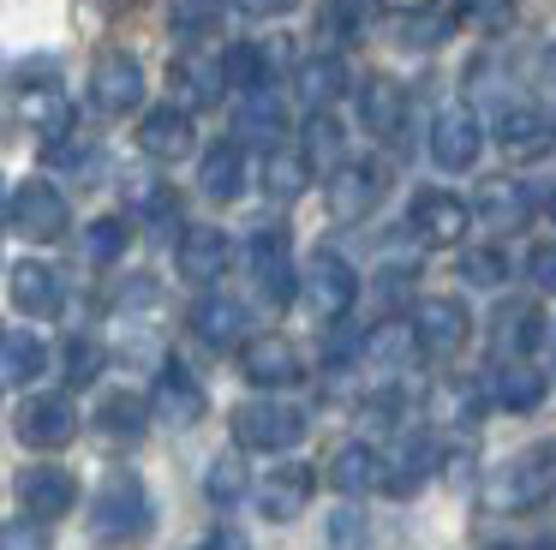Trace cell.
<instances>
[{
  "label": "cell",
  "instance_id": "1",
  "mask_svg": "<svg viewBox=\"0 0 556 550\" xmlns=\"http://www.w3.org/2000/svg\"><path fill=\"white\" fill-rule=\"evenodd\" d=\"M150 521H156V509H150V490L138 473H114L90 502V538L97 545H138Z\"/></svg>",
  "mask_w": 556,
  "mask_h": 550
},
{
  "label": "cell",
  "instance_id": "2",
  "mask_svg": "<svg viewBox=\"0 0 556 550\" xmlns=\"http://www.w3.org/2000/svg\"><path fill=\"white\" fill-rule=\"evenodd\" d=\"M556 497V442H539V449H527L520 461H508L503 473L484 485V502H491L496 514H527L539 509V502Z\"/></svg>",
  "mask_w": 556,
  "mask_h": 550
},
{
  "label": "cell",
  "instance_id": "3",
  "mask_svg": "<svg viewBox=\"0 0 556 550\" xmlns=\"http://www.w3.org/2000/svg\"><path fill=\"white\" fill-rule=\"evenodd\" d=\"M233 437H240V449L281 454V449H293V442L305 437V413L293 401L264 395V401H245L240 413H233Z\"/></svg>",
  "mask_w": 556,
  "mask_h": 550
},
{
  "label": "cell",
  "instance_id": "4",
  "mask_svg": "<svg viewBox=\"0 0 556 550\" xmlns=\"http://www.w3.org/2000/svg\"><path fill=\"white\" fill-rule=\"evenodd\" d=\"M7 215H13V227L25 239H37V246H49V239L66 234V198L49 179H25L18 191H7Z\"/></svg>",
  "mask_w": 556,
  "mask_h": 550
},
{
  "label": "cell",
  "instance_id": "5",
  "mask_svg": "<svg viewBox=\"0 0 556 550\" xmlns=\"http://www.w3.org/2000/svg\"><path fill=\"white\" fill-rule=\"evenodd\" d=\"M484 150V126L467 102H448L443 114L431 120V162L448 167V174H467Z\"/></svg>",
  "mask_w": 556,
  "mask_h": 550
},
{
  "label": "cell",
  "instance_id": "6",
  "mask_svg": "<svg viewBox=\"0 0 556 550\" xmlns=\"http://www.w3.org/2000/svg\"><path fill=\"white\" fill-rule=\"evenodd\" d=\"M13 430H18V442H25V449H66V442H73V430H78V407L66 401L61 389L30 395V401L18 407Z\"/></svg>",
  "mask_w": 556,
  "mask_h": 550
},
{
  "label": "cell",
  "instance_id": "7",
  "mask_svg": "<svg viewBox=\"0 0 556 550\" xmlns=\"http://www.w3.org/2000/svg\"><path fill=\"white\" fill-rule=\"evenodd\" d=\"M305 299H312L317 317H348L353 299H359V275H353L348 258H336V251H317L312 263H305Z\"/></svg>",
  "mask_w": 556,
  "mask_h": 550
},
{
  "label": "cell",
  "instance_id": "8",
  "mask_svg": "<svg viewBox=\"0 0 556 550\" xmlns=\"http://www.w3.org/2000/svg\"><path fill=\"white\" fill-rule=\"evenodd\" d=\"M90 102L102 108V114H132L138 102H144V66H138L132 54H102L97 72H90Z\"/></svg>",
  "mask_w": 556,
  "mask_h": 550
},
{
  "label": "cell",
  "instance_id": "9",
  "mask_svg": "<svg viewBox=\"0 0 556 550\" xmlns=\"http://www.w3.org/2000/svg\"><path fill=\"white\" fill-rule=\"evenodd\" d=\"M252 282L264 287L269 305H288L293 293H300V275H293V246L281 227H264V234H252Z\"/></svg>",
  "mask_w": 556,
  "mask_h": 550
},
{
  "label": "cell",
  "instance_id": "10",
  "mask_svg": "<svg viewBox=\"0 0 556 550\" xmlns=\"http://www.w3.org/2000/svg\"><path fill=\"white\" fill-rule=\"evenodd\" d=\"M472 210L455 198V191H419L407 210V227L425 239V246H460V234H467Z\"/></svg>",
  "mask_w": 556,
  "mask_h": 550
},
{
  "label": "cell",
  "instance_id": "11",
  "mask_svg": "<svg viewBox=\"0 0 556 550\" xmlns=\"http://www.w3.org/2000/svg\"><path fill=\"white\" fill-rule=\"evenodd\" d=\"M18 502H25L30 521H61L78 502V478L66 466H25L18 473Z\"/></svg>",
  "mask_w": 556,
  "mask_h": 550
},
{
  "label": "cell",
  "instance_id": "12",
  "mask_svg": "<svg viewBox=\"0 0 556 550\" xmlns=\"http://www.w3.org/2000/svg\"><path fill=\"white\" fill-rule=\"evenodd\" d=\"M240 371H245V383H257V389H288V383L305 377V359H300V347L281 341V335H257V341H245Z\"/></svg>",
  "mask_w": 556,
  "mask_h": 550
},
{
  "label": "cell",
  "instance_id": "13",
  "mask_svg": "<svg viewBox=\"0 0 556 550\" xmlns=\"http://www.w3.org/2000/svg\"><path fill=\"white\" fill-rule=\"evenodd\" d=\"M413 335H419L425 353H460L472 335V317L460 299H419V311H413Z\"/></svg>",
  "mask_w": 556,
  "mask_h": 550
},
{
  "label": "cell",
  "instance_id": "14",
  "mask_svg": "<svg viewBox=\"0 0 556 550\" xmlns=\"http://www.w3.org/2000/svg\"><path fill=\"white\" fill-rule=\"evenodd\" d=\"M198 132H192V114L186 108H150L144 120H138V150L150 155V162H180V155H192Z\"/></svg>",
  "mask_w": 556,
  "mask_h": 550
},
{
  "label": "cell",
  "instance_id": "15",
  "mask_svg": "<svg viewBox=\"0 0 556 550\" xmlns=\"http://www.w3.org/2000/svg\"><path fill=\"white\" fill-rule=\"evenodd\" d=\"M329 215L336 222H359L365 210H371L377 198H383V167H371V162H341L336 174H329Z\"/></svg>",
  "mask_w": 556,
  "mask_h": 550
},
{
  "label": "cell",
  "instance_id": "16",
  "mask_svg": "<svg viewBox=\"0 0 556 550\" xmlns=\"http://www.w3.org/2000/svg\"><path fill=\"white\" fill-rule=\"evenodd\" d=\"M228 258H233V246H228V234H222V227H186V234H180V251H174V263H180V275H186L192 287L222 282Z\"/></svg>",
  "mask_w": 556,
  "mask_h": 550
},
{
  "label": "cell",
  "instance_id": "17",
  "mask_svg": "<svg viewBox=\"0 0 556 550\" xmlns=\"http://www.w3.org/2000/svg\"><path fill=\"white\" fill-rule=\"evenodd\" d=\"M192 335L204 347H245V335H252V317H245L240 299L228 293H204L192 305Z\"/></svg>",
  "mask_w": 556,
  "mask_h": 550
},
{
  "label": "cell",
  "instance_id": "18",
  "mask_svg": "<svg viewBox=\"0 0 556 550\" xmlns=\"http://www.w3.org/2000/svg\"><path fill=\"white\" fill-rule=\"evenodd\" d=\"M13 305L25 311V317H61V305H66V287H61V275L49 270L42 258H25V263H13Z\"/></svg>",
  "mask_w": 556,
  "mask_h": 550
},
{
  "label": "cell",
  "instance_id": "19",
  "mask_svg": "<svg viewBox=\"0 0 556 550\" xmlns=\"http://www.w3.org/2000/svg\"><path fill=\"white\" fill-rule=\"evenodd\" d=\"M150 413L168 418V425H198L204 418V389L192 383V371L180 365V359H168L156 377V395H150Z\"/></svg>",
  "mask_w": 556,
  "mask_h": 550
},
{
  "label": "cell",
  "instance_id": "20",
  "mask_svg": "<svg viewBox=\"0 0 556 550\" xmlns=\"http://www.w3.org/2000/svg\"><path fill=\"white\" fill-rule=\"evenodd\" d=\"M312 490H317L312 466H276V473L257 485V509H264L269 521H300L305 502H312Z\"/></svg>",
  "mask_w": 556,
  "mask_h": 550
},
{
  "label": "cell",
  "instance_id": "21",
  "mask_svg": "<svg viewBox=\"0 0 556 550\" xmlns=\"http://www.w3.org/2000/svg\"><path fill=\"white\" fill-rule=\"evenodd\" d=\"M491 401L503 407V413H532V407L544 401V377L527 365V359H496V371H491Z\"/></svg>",
  "mask_w": 556,
  "mask_h": 550
},
{
  "label": "cell",
  "instance_id": "22",
  "mask_svg": "<svg viewBox=\"0 0 556 550\" xmlns=\"http://www.w3.org/2000/svg\"><path fill=\"white\" fill-rule=\"evenodd\" d=\"M198 186H204V198L216 203H233L245 186V150L240 143H210L204 162H198Z\"/></svg>",
  "mask_w": 556,
  "mask_h": 550
},
{
  "label": "cell",
  "instance_id": "23",
  "mask_svg": "<svg viewBox=\"0 0 556 550\" xmlns=\"http://www.w3.org/2000/svg\"><path fill=\"white\" fill-rule=\"evenodd\" d=\"M329 485H336L341 497H365V490H377L383 485V454L365 449V442L336 449V461H329Z\"/></svg>",
  "mask_w": 556,
  "mask_h": 550
},
{
  "label": "cell",
  "instance_id": "24",
  "mask_svg": "<svg viewBox=\"0 0 556 550\" xmlns=\"http://www.w3.org/2000/svg\"><path fill=\"white\" fill-rule=\"evenodd\" d=\"M496 353L503 359H527L532 347L544 341V317H539V305H520V299H508L503 311H496Z\"/></svg>",
  "mask_w": 556,
  "mask_h": 550
},
{
  "label": "cell",
  "instance_id": "25",
  "mask_svg": "<svg viewBox=\"0 0 556 550\" xmlns=\"http://www.w3.org/2000/svg\"><path fill=\"white\" fill-rule=\"evenodd\" d=\"M401 114H407V96H401L395 78H365L359 90V120L371 138H395L401 132Z\"/></svg>",
  "mask_w": 556,
  "mask_h": 550
},
{
  "label": "cell",
  "instance_id": "26",
  "mask_svg": "<svg viewBox=\"0 0 556 550\" xmlns=\"http://www.w3.org/2000/svg\"><path fill=\"white\" fill-rule=\"evenodd\" d=\"M551 120L532 114V108H503V120H496V143H503L508 155H544L551 150Z\"/></svg>",
  "mask_w": 556,
  "mask_h": 550
},
{
  "label": "cell",
  "instance_id": "27",
  "mask_svg": "<svg viewBox=\"0 0 556 550\" xmlns=\"http://www.w3.org/2000/svg\"><path fill=\"white\" fill-rule=\"evenodd\" d=\"M419 353H425L419 335H413V323H401V317L377 323V329L365 335V359H371V365H383V371H407Z\"/></svg>",
  "mask_w": 556,
  "mask_h": 550
},
{
  "label": "cell",
  "instance_id": "28",
  "mask_svg": "<svg viewBox=\"0 0 556 550\" xmlns=\"http://www.w3.org/2000/svg\"><path fill=\"white\" fill-rule=\"evenodd\" d=\"M49 371V347L30 329H7L0 335V383H37Z\"/></svg>",
  "mask_w": 556,
  "mask_h": 550
},
{
  "label": "cell",
  "instance_id": "29",
  "mask_svg": "<svg viewBox=\"0 0 556 550\" xmlns=\"http://www.w3.org/2000/svg\"><path fill=\"white\" fill-rule=\"evenodd\" d=\"M97 425H102V437H114V442H138L150 430V401L132 389H114L109 401L97 407Z\"/></svg>",
  "mask_w": 556,
  "mask_h": 550
},
{
  "label": "cell",
  "instance_id": "30",
  "mask_svg": "<svg viewBox=\"0 0 556 550\" xmlns=\"http://www.w3.org/2000/svg\"><path fill=\"white\" fill-rule=\"evenodd\" d=\"M479 215L496 227V234H515V227H527V215H532V198H527V186L520 179H491V186L479 191Z\"/></svg>",
  "mask_w": 556,
  "mask_h": 550
},
{
  "label": "cell",
  "instance_id": "31",
  "mask_svg": "<svg viewBox=\"0 0 556 550\" xmlns=\"http://www.w3.org/2000/svg\"><path fill=\"white\" fill-rule=\"evenodd\" d=\"M222 84H228V90H264L269 84V48L264 42H233V48H222Z\"/></svg>",
  "mask_w": 556,
  "mask_h": 550
},
{
  "label": "cell",
  "instance_id": "32",
  "mask_svg": "<svg viewBox=\"0 0 556 550\" xmlns=\"http://www.w3.org/2000/svg\"><path fill=\"white\" fill-rule=\"evenodd\" d=\"M293 84H300V96H305L312 108H329L341 90H348V66H341L336 54H312V60H300Z\"/></svg>",
  "mask_w": 556,
  "mask_h": 550
},
{
  "label": "cell",
  "instance_id": "33",
  "mask_svg": "<svg viewBox=\"0 0 556 550\" xmlns=\"http://www.w3.org/2000/svg\"><path fill=\"white\" fill-rule=\"evenodd\" d=\"M240 138H252V143H269L276 150V138L288 132V114H281V102L269 90H245V102H240Z\"/></svg>",
  "mask_w": 556,
  "mask_h": 550
},
{
  "label": "cell",
  "instance_id": "34",
  "mask_svg": "<svg viewBox=\"0 0 556 550\" xmlns=\"http://www.w3.org/2000/svg\"><path fill=\"white\" fill-rule=\"evenodd\" d=\"M431 466H437V442L413 437V442H401L395 461H383V485L389 490H419L425 478H431Z\"/></svg>",
  "mask_w": 556,
  "mask_h": 550
},
{
  "label": "cell",
  "instance_id": "35",
  "mask_svg": "<svg viewBox=\"0 0 556 550\" xmlns=\"http://www.w3.org/2000/svg\"><path fill=\"white\" fill-rule=\"evenodd\" d=\"M305 186H312V162H305L300 150H269L264 155V191H269V198L293 203Z\"/></svg>",
  "mask_w": 556,
  "mask_h": 550
},
{
  "label": "cell",
  "instance_id": "36",
  "mask_svg": "<svg viewBox=\"0 0 556 550\" xmlns=\"http://www.w3.org/2000/svg\"><path fill=\"white\" fill-rule=\"evenodd\" d=\"M174 90H180V102H216L228 84H222V66H216V60L186 54L180 66H174Z\"/></svg>",
  "mask_w": 556,
  "mask_h": 550
},
{
  "label": "cell",
  "instance_id": "37",
  "mask_svg": "<svg viewBox=\"0 0 556 550\" xmlns=\"http://www.w3.org/2000/svg\"><path fill=\"white\" fill-rule=\"evenodd\" d=\"M305 162L312 167H341V126H336V114L329 108H317L312 120H305Z\"/></svg>",
  "mask_w": 556,
  "mask_h": 550
},
{
  "label": "cell",
  "instance_id": "38",
  "mask_svg": "<svg viewBox=\"0 0 556 550\" xmlns=\"http://www.w3.org/2000/svg\"><path fill=\"white\" fill-rule=\"evenodd\" d=\"M245 461L240 454H222V461H210V473H204V497L210 502H222V509H228V502H240L245 497Z\"/></svg>",
  "mask_w": 556,
  "mask_h": 550
},
{
  "label": "cell",
  "instance_id": "39",
  "mask_svg": "<svg viewBox=\"0 0 556 550\" xmlns=\"http://www.w3.org/2000/svg\"><path fill=\"white\" fill-rule=\"evenodd\" d=\"M460 282H467V287H503V282H508V258H503L496 246L460 251Z\"/></svg>",
  "mask_w": 556,
  "mask_h": 550
},
{
  "label": "cell",
  "instance_id": "40",
  "mask_svg": "<svg viewBox=\"0 0 556 550\" xmlns=\"http://www.w3.org/2000/svg\"><path fill=\"white\" fill-rule=\"evenodd\" d=\"M126 251V222L121 215H97V222L85 227V258L90 263H114Z\"/></svg>",
  "mask_w": 556,
  "mask_h": 550
},
{
  "label": "cell",
  "instance_id": "41",
  "mask_svg": "<svg viewBox=\"0 0 556 550\" xmlns=\"http://www.w3.org/2000/svg\"><path fill=\"white\" fill-rule=\"evenodd\" d=\"M329 550H371V526H365V509L341 502V509L329 514Z\"/></svg>",
  "mask_w": 556,
  "mask_h": 550
},
{
  "label": "cell",
  "instance_id": "42",
  "mask_svg": "<svg viewBox=\"0 0 556 550\" xmlns=\"http://www.w3.org/2000/svg\"><path fill=\"white\" fill-rule=\"evenodd\" d=\"M460 18L479 30H508L515 24V0H460Z\"/></svg>",
  "mask_w": 556,
  "mask_h": 550
},
{
  "label": "cell",
  "instance_id": "43",
  "mask_svg": "<svg viewBox=\"0 0 556 550\" xmlns=\"http://www.w3.org/2000/svg\"><path fill=\"white\" fill-rule=\"evenodd\" d=\"M216 24V0H174V30L180 36H204Z\"/></svg>",
  "mask_w": 556,
  "mask_h": 550
},
{
  "label": "cell",
  "instance_id": "44",
  "mask_svg": "<svg viewBox=\"0 0 556 550\" xmlns=\"http://www.w3.org/2000/svg\"><path fill=\"white\" fill-rule=\"evenodd\" d=\"M66 371H73V383H90L102 371V347L97 341H73L66 347Z\"/></svg>",
  "mask_w": 556,
  "mask_h": 550
},
{
  "label": "cell",
  "instance_id": "45",
  "mask_svg": "<svg viewBox=\"0 0 556 550\" xmlns=\"http://www.w3.org/2000/svg\"><path fill=\"white\" fill-rule=\"evenodd\" d=\"M0 550H49V538H42V526L18 521V526H0Z\"/></svg>",
  "mask_w": 556,
  "mask_h": 550
},
{
  "label": "cell",
  "instance_id": "46",
  "mask_svg": "<svg viewBox=\"0 0 556 550\" xmlns=\"http://www.w3.org/2000/svg\"><path fill=\"white\" fill-rule=\"evenodd\" d=\"M527 270H532V282H539L544 293H556V239H551V246H539V251H532V263H527Z\"/></svg>",
  "mask_w": 556,
  "mask_h": 550
},
{
  "label": "cell",
  "instance_id": "47",
  "mask_svg": "<svg viewBox=\"0 0 556 550\" xmlns=\"http://www.w3.org/2000/svg\"><path fill=\"white\" fill-rule=\"evenodd\" d=\"M407 287H413L407 270H383V275H377V293H383V299H401Z\"/></svg>",
  "mask_w": 556,
  "mask_h": 550
},
{
  "label": "cell",
  "instance_id": "48",
  "mask_svg": "<svg viewBox=\"0 0 556 550\" xmlns=\"http://www.w3.org/2000/svg\"><path fill=\"white\" fill-rule=\"evenodd\" d=\"M204 550H252V545H245V533H233V526H216V533L204 538Z\"/></svg>",
  "mask_w": 556,
  "mask_h": 550
},
{
  "label": "cell",
  "instance_id": "49",
  "mask_svg": "<svg viewBox=\"0 0 556 550\" xmlns=\"http://www.w3.org/2000/svg\"><path fill=\"white\" fill-rule=\"evenodd\" d=\"M240 12H252V18H276V12H288L293 0H233Z\"/></svg>",
  "mask_w": 556,
  "mask_h": 550
},
{
  "label": "cell",
  "instance_id": "50",
  "mask_svg": "<svg viewBox=\"0 0 556 550\" xmlns=\"http://www.w3.org/2000/svg\"><path fill=\"white\" fill-rule=\"evenodd\" d=\"M443 30H448L443 18H425V24H407V42H419V48H425V42H437V36H443Z\"/></svg>",
  "mask_w": 556,
  "mask_h": 550
},
{
  "label": "cell",
  "instance_id": "51",
  "mask_svg": "<svg viewBox=\"0 0 556 550\" xmlns=\"http://www.w3.org/2000/svg\"><path fill=\"white\" fill-rule=\"evenodd\" d=\"M0 215H7V179H0Z\"/></svg>",
  "mask_w": 556,
  "mask_h": 550
},
{
  "label": "cell",
  "instance_id": "52",
  "mask_svg": "<svg viewBox=\"0 0 556 550\" xmlns=\"http://www.w3.org/2000/svg\"><path fill=\"white\" fill-rule=\"evenodd\" d=\"M395 7H425V0H395Z\"/></svg>",
  "mask_w": 556,
  "mask_h": 550
},
{
  "label": "cell",
  "instance_id": "53",
  "mask_svg": "<svg viewBox=\"0 0 556 550\" xmlns=\"http://www.w3.org/2000/svg\"><path fill=\"white\" fill-rule=\"evenodd\" d=\"M532 550H556V545H532Z\"/></svg>",
  "mask_w": 556,
  "mask_h": 550
},
{
  "label": "cell",
  "instance_id": "54",
  "mask_svg": "<svg viewBox=\"0 0 556 550\" xmlns=\"http://www.w3.org/2000/svg\"><path fill=\"white\" fill-rule=\"evenodd\" d=\"M551 72H556V54H551Z\"/></svg>",
  "mask_w": 556,
  "mask_h": 550
},
{
  "label": "cell",
  "instance_id": "55",
  "mask_svg": "<svg viewBox=\"0 0 556 550\" xmlns=\"http://www.w3.org/2000/svg\"><path fill=\"white\" fill-rule=\"evenodd\" d=\"M551 132H556V126H551Z\"/></svg>",
  "mask_w": 556,
  "mask_h": 550
},
{
  "label": "cell",
  "instance_id": "56",
  "mask_svg": "<svg viewBox=\"0 0 556 550\" xmlns=\"http://www.w3.org/2000/svg\"><path fill=\"white\" fill-rule=\"evenodd\" d=\"M551 347H556V341H551Z\"/></svg>",
  "mask_w": 556,
  "mask_h": 550
}]
</instances>
